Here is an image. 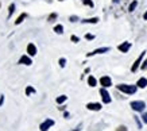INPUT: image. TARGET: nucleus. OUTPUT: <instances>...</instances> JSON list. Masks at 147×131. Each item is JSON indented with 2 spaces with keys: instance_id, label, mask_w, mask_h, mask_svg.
<instances>
[{
  "instance_id": "obj_4",
  "label": "nucleus",
  "mask_w": 147,
  "mask_h": 131,
  "mask_svg": "<svg viewBox=\"0 0 147 131\" xmlns=\"http://www.w3.org/2000/svg\"><path fill=\"white\" fill-rule=\"evenodd\" d=\"M100 95H101L102 103L109 104L112 101V97H111V95H109V92L107 90V88H101V89H100Z\"/></svg>"
},
{
  "instance_id": "obj_26",
  "label": "nucleus",
  "mask_w": 147,
  "mask_h": 131,
  "mask_svg": "<svg viewBox=\"0 0 147 131\" xmlns=\"http://www.w3.org/2000/svg\"><path fill=\"white\" fill-rule=\"evenodd\" d=\"M140 69H142V70H146V69H147V58L143 59L142 65H140Z\"/></svg>"
},
{
  "instance_id": "obj_29",
  "label": "nucleus",
  "mask_w": 147,
  "mask_h": 131,
  "mask_svg": "<svg viewBox=\"0 0 147 131\" xmlns=\"http://www.w3.org/2000/svg\"><path fill=\"white\" fill-rule=\"evenodd\" d=\"M142 120H143V123H146L147 124V112H144L142 115Z\"/></svg>"
},
{
  "instance_id": "obj_33",
  "label": "nucleus",
  "mask_w": 147,
  "mask_h": 131,
  "mask_svg": "<svg viewBox=\"0 0 147 131\" xmlns=\"http://www.w3.org/2000/svg\"><path fill=\"white\" fill-rule=\"evenodd\" d=\"M63 116H65V117H69V112H67V111H66V112H63Z\"/></svg>"
},
{
  "instance_id": "obj_25",
  "label": "nucleus",
  "mask_w": 147,
  "mask_h": 131,
  "mask_svg": "<svg viewBox=\"0 0 147 131\" xmlns=\"http://www.w3.org/2000/svg\"><path fill=\"white\" fill-rule=\"evenodd\" d=\"M70 41L74 42V43H78V42H80V38H78V36H76V35H71L70 36Z\"/></svg>"
},
{
  "instance_id": "obj_8",
  "label": "nucleus",
  "mask_w": 147,
  "mask_h": 131,
  "mask_svg": "<svg viewBox=\"0 0 147 131\" xmlns=\"http://www.w3.org/2000/svg\"><path fill=\"white\" fill-rule=\"evenodd\" d=\"M117 49H119V51L120 53H128V50L131 49V42H123V43H120V45L117 46Z\"/></svg>"
},
{
  "instance_id": "obj_21",
  "label": "nucleus",
  "mask_w": 147,
  "mask_h": 131,
  "mask_svg": "<svg viewBox=\"0 0 147 131\" xmlns=\"http://www.w3.org/2000/svg\"><path fill=\"white\" fill-rule=\"evenodd\" d=\"M57 18H58V15L55 14V12H53V14L49 15V18H47V22H54V20H55Z\"/></svg>"
},
{
  "instance_id": "obj_15",
  "label": "nucleus",
  "mask_w": 147,
  "mask_h": 131,
  "mask_svg": "<svg viewBox=\"0 0 147 131\" xmlns=\"http://www.w3.org/2000/svg\"><path fill=\"white\" fill-rule=\"evenodd\" d=\"M26 18H27V14H24V12H23V14H20V15L18 16V19L15 20V24H16V26H18V24H20V23H22Z\"/></svg>"
},
{
  "instance_id": "obj_3",
  "label": "nucleus",
  "mask_w": 147,
  "mask_h": 131,
  "mask_svg": "<svg viewBox=\"0 0 147 131\" xmlns=\"http://www.w3.org/2000/svg\"><path fill=\"white\" fill-rule=\"evenodd\" d=\"M144 55H146V51H142V53H140V55H139L138 58L135 59V62L132 63V66H131V72H132V73H135L139 68H140V65H142V62H143Z\"/></svg>"
},
{
  "instance_id": "obj_19",
  "label": "nucleus",
  "mask_w": 147,
  "mask_h": 131,
  "mask_svg": "<svg viewBox=\"0 0 147 131\" xmlns=\"http://www.w3.org/2000/svg\"><path fill=\"white\" fill-rule=\"evenodd\" d=\"M15 12V4H9V7H8V19L12 16V14Z\"/></svg>"
},
{
  "instance_id": "obj_2",
  "label": "nucleus",
  "mask_w": 147,
  "mask_h": 131,
  "mask_svg": "<svg viewBox=\"0 0 147 131\" xmlns=\"http://www.w3.org/2000/svg\"><path fill=\"white\" fill-rule=\"evenodd\" d=\"M131 108L134 109V111H136V112H142V111H144V108H146V103L143 101V100H134V101H131Z\"/></svg>"
},
{
  "instance_id": "obj_13",
  "label": "nucleus",
  "mask_w": 147,
  "mask_h": 131,
  "mask_svg": "<svg viewBox=\"0 0 147 131\" xmlns=\"http://www.w3.org/2000/svg\"><path fill=\"white\" fill-rule=\"evenodd\" d=\"M98 20L100 19L97 18V16H94V18H88V19H82L81 22L82 23H92V24H96V23H98Z\"/></svg>"
},
{
  "instance_id": "obj_27",
  "label": "nucleus",
  "mask_w": 147,
  "mask_h": 131,
  "mask_svg": "<svg viewBox=\"0 0 147 131\" xmlns=\"http://www.w3.org/2000/svg\"><path fill=\"white\" fill-rule=\"evenodd\" d=\"M69 20H70V22H77V20H80V19H78V16H76V15H71V16H69Z\"/></svg>"
},
{
  "instance_id": "obj_5",
  "label": "nucleus",
  "mask_w": 147,
  "mask_h": 131,
  "mask_svg": "<svg viewBox=\"0 0 147 131\" xmlns=\"http://www.w3.org/2000/svg\"><path fill=\"white\" fill-rule=\"evenodd\" d=\"M53 126H54V120H53V119H46L45 122L39 126V130L40 131H47L50 127H53Z\"/></svg>"
},
{
  "instance_id": "obj_22",
  "label": "nucleus",
  "mask_w": 147,
  "mask_h": 131,
  "mask_svg": "<svg viewBox=\"0 0 147 131\" xmlns=\"http://www.w3.org/2000/svg\"><path fill=\"white\" fill-rule=\"evenodd\" d=\"M81 1H82L85 5L90 7V8H93V7H94V4H93V1H92V0H81Z\"/></svg>"
},
{
  "instance_id": "obj_28",
  "label": "nucleus",
  "mask_w": 147,
  "mask_h": 131,
  "mask_svg": "<svg viewBox=\"0 0 147 131\" xmlns=\"http://www.w3.org/2000/svg\"><path fill=\"white\" fill-rule=\"evenodd\" d=\"M116 131H128V130H127V127L125 126H119L117 128H116Z\"/></svg>"
},
{
  "instance_id": "obj_24",
  "label": "nucleus",
  "mask_w": 147,
  "mask_h": 131,
  "mask_svg": "<svg viewBox=\"0 0 147 131\" xmlns=\"http://www.w3.org/2000/svg\"><path fill=\"white\" fill-rule=\"evenodd\" d=\"M85 39H86V41H92V39H94V35L88 32V34H85Z\"/></svg>"
},
{
  "instance_id": "obj_7",
  "label": "nucleus",
  "mask_w": 147,
  "mask_h": 131,
  "mask_svg": "<svg viewBox=\"0 0 147 131\" xmlns=\"http://www.w3.org/2000/svg\"><path fill=\"white\" fill-rule=\"evenodd\" d=\"M111 50V47H98V49L93 50L92 53H88L86 57H92V55H96V54H104V53H108Z\"/></svg>"
},
{
  "instance_id": "obj_31",
  "label": "nucleus",
  "mask_w": 147,
  "mask_h": 131,
  "mask_svg": "<svg viewBox=\"0 0 147 131\" xmlns=\"http://www.w3.org/2000/svg\"><path fill=\"white\" fill-rule=\"evenodd\" d=\"M3 103H4V96L1 95V96H0V107L3 105Z\"/></svg>"
},
{
  "instance_id": "obj_1",
  "label": "nucleus",
  "mask_w": 147,
  "mask_h": 131,
  "mask_svg": "<svg viewBox=\"0 0 147 131\" xmlns=\"http://www.w3.org/2000/svg\"><path fill=\"white\" fill-rule=\"evenodd\" d=\"M116 89L123 92V93H127V95H134L135 92L138 90V86L129 85V84H119V85H116Z\"/></svg>"
},
{
  "instance_id": "obj_10",
  "label": "nucleus",
  "mask_w": 147,
  "mask_h": 131,
  "mask_svg": "<svg viewBox=\"0 0 147 131\" xmlns=\"http://www.w3.org/2000/svg\"><path fill=\"white\" fill-rule=\"evenodd\" d=\"M86 108L89 109V111H100L102 107L100 103H88L86 104Z\"/></svg>"
},
{
  "instance_id": "obj_23",
  "label": "nucleus",
  "mask_w": 147,
  "mask_h": 131,
  "mask_svg": "<svg viewBox=\"0 0 147 131\" xmlns=\"http://www.w3.org/2000/svg\"><path fill=\"white\" fill-rule=\"evenodd\" d=\"M58 63H59V66H61V68H65V66H66V58H59Z\"/></svg>"
},
{
  "instance_id": "obj_11",
  "label": "nucleus",
  "mask_w": 147,
  "mask_h": 131,
  "mask_svg": "<svg viewBox=\"0 0 147 131\" xmlns=\"http://www.w3.org/2000/svg\"><path fill=\"white\" fill-rule=\"evenodd\" d=\"M27 54L30 55V57H34L36 54V46L34 43H28L27 45Z\"/></svg>"
},
{
  "instance_id": "obj_20",
  "label": "nucleus",
  "mask_w": 147,
  "mask_h": 131,
  "mask_svg": "<svg viewBox=\"0 0 147 131\" xmlns=\"http://www.w3.org/2000/svg\"><path fill=\"white\" fill-rule=\"evenodd\" d=\"M136 5H138V1H136V0H134V1L129 4V7H128V11H129V12H132V11L136 8Z\"/></svg>"
},
{
  "instance_id": "obj_30",
  "label": "nucleus",
  "mask_w": 147,
  "mask_h": 131,
  "mask_svg": "<svg viewBox=\"0 0 147 131\" xmlns=\"http://www.w3.org/2000/svg\"><path fill=\"white\" fill-rule=\"evenodd\" d=\"M135 117V120H136V123H138V127L139 128H142V123H140V120H139V117L138 116H134Z\"/></svg>"
},
{
  "instance_id": "obj_16",
  "label": "nucleus",
  "mask_w": 147,
  "mask_h": 131,
  "mask_svg": "<svg viewBox=\"0 0 147 131\" xmlns=\"http://www.w3.org/2000/svg\"><path fill=\"white\" fill-rule=\"evenodd\" d=\"M66 100H67L66 95H61V96H58L57 99H55V101H57V104H62V103H65Z\"/></svg>"
},
{
  "instance_id": "obj_32",
  "label": "nucleus",
  "mask_w": 147,
  "mask_h": 131,
  "mask_svg": "<svg viewBox=\"0 0 147 131\" xmlns=\"http://www.w3.org/2000/svg\"><path fill=\"white\" fill-rule=\"evenodd\" d=\"M143 20H147V11L143 14Z\"/></svg>"
},
{
  "instance_id": "obj_35",
  "label": "nucleus",
  "mask_w": 147,
  "mask_h": 131,
  "mask_svg": "<svg viewBox=\"0 0 147 131\" xmlns=\"http://www.w3.org/2000/svg\"><path fill=\"white\" fill-rule=\"evenodd\" d=\"M59 1H62V0H59Z\"/></svg>"
},
{
  "instance_id": "obj_9",
  "label": "nucleus",
  "mask_w": 147,
  "mask_h": 131,
  "mask_svg": "<svg viewBox=\"0 0 147 131\" xmlns=\"http://www.w3.org/2000/svg\"><path fill=\"white\" fill-rule=\"evenodd\" d=\"M19 63L20 65H27V66H30L32 63L31 58H30V55H22L20 58H19Z\"/></svg>"
},
{
  "instance_id": "obj_12",
  "label": "nucleus",
  "mask_w": 147,
  "mask_h": 131,
  "mask_svg": "<svg viewBox=\"0 0 147 131\" xmlns=\"http://www.w3.org/2000/svg\"><path fill=\"white\" fill-rule=\"evenodd\" d=\"M136 86H138V88H146L147 86V78L146 77H140V78H139L138 80V82H136Z\"/></svg>"
},
{
  "instance_id": "obj_18",
  "label": "nucleus",
  "mask_w": 147,
  "mask_h": 131,
  "mask_svg": "<svg viewBox=\"0 0 147 131\" xmlns=\"http://www.w3.org/2000/svg\"><path fill=\"white\" fill-rule=\"evenodd\" d=\"M32 93H35V89H34L31 85H28L26 88V96H30V95H32Z\"/></svg>"
},
{
  "instance_id": "obj_14",
  "label": "nucleus",
  "mask_w": 147,
  "mask_h": 131,
  "mask_svg": "<svg viewBox=\"0 0 147 131\" xmlns=\"http://www.w3.org/2000/svg\"><path fill=\"white\" fill-rule=\"evenodd\" d=\"M88 84H89V86H92V88H93V86L97 85V80H96L93 76H89V77H88Z\"/></svg>"
},
{
  "instance_id": "obj_34",
  "label": "nucleus",
  "mask_w": 147,
  "mask_h": 131,
  "mask_svg": "<svg viewBox=\"0 0 147 131\" xmlns=\"http://www.w3.org/2000/svg\"><path fill=\"white\" fill-rule=\"evenodd\" d=\"M71 131H80V127H77V128H74V130H71Z\"/></svg>"
},
{
  "instance_id": "obj_17",
  "label": "nucleus",
  "mask_w": 147,
  "mask_h": 131,
  "mask_svg": "<svg viewBox=\"0 0 147 131\" xmlns=\"http://www.w3.org/2000/svg\"><path fill=\"white\" fill-rule=\"evenodd\" d=\"M54 31L57 32V34H59V35H61V34L63 32V26H62V24H57V26L54 27Z\"/></svg>"
},
{
  "instance_id": "obj_6",
  "label": "nucleus",
  "mask_w": 147,
  "mask_h": 131,
  "mask_svg": "<svg viewBox=\"0 0 147 131\" xmlns=\"http://www.w3.org/2000/svg\"><path fill=\"white\" fill-rule=\"evenodd\" d=\"M100 85L102 86V88H109V86L112 85V80L109 76H102L101 78H100Z\"/></svg>"
}]
</instances>
